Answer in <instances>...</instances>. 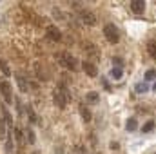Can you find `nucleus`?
I'll return each mask as SVG.
<instances>
[{"label": "nucleus", "mask_w": 156, "mask_h": 154, "mask_svg": "<svg viewBox=\"0 0 156 154\" xmlns=\"http://www.w3.org/2000/svg\"><path fill=\"white\" fill-rule=\"evenodd\" d=\"M82 69H83V73H85L89 78L98 76V67H96V64H94V62L83 60V62H82Z\"/></svg>", "instance_id": "39448f33"}, {"label": "nucleus", "mask_w": 156, "mask_h": 154, "mask_svg": "<svg viewBox=\"0 0 156 154\" xmlns=\"http://www.w3.org/2000/svg\"><path fill=\"white\" fill-rule=\"evenodd\" d=\"M45 37L51 40V42H60L62 40V33L56 26H47L45 27Z\"/></svg>", "instance_id": "423d86ee"}, {"label": "nucleus", "mask_w": 156, "mask_h": 154, "mask_svg": "<svg viewBox=\"0 0 156 154\" xmlns=\"http://www.w3.org/2000/svg\"><path fill=\"white\" fill-rule=\"evenodd\" d=\"M16 83H18V87H20V93H27V91H29V85H27L26 78L16 76Z\"/></svg>", "instance_id": "dca6fc26"}, {"label": "nucleus", "mask_w": 156, "mask_h": 154, "mask_svg": "<svg viewBox=\"0 0 156 154\" xmlns=\"http://www.w3.org/2000/svg\"><path fill=\"white\" fill-rule=\"evenodd\" d=\"M13 134H15L16 143H18V145H22V143H24V131H22V129H18V127H15V129H13Z\"/></svg>", "instance_id": "2eb2a0df"}, {"label": "nucleus", "mask_w": 156, "mask_h": 154, "mask_svg": "<svg viewBox=\"0 0 156 154\" xmlns=\"http://www.w3.org/2000/svg\"><path fill=\"white\" fill-rule=\"evenodd\" d=\"M147 53H149V56L156 60V40H149L147 42Z\"/></svg>", "instance_id": "ddd939ff"}, {"label": "nucleus", "mask_w": 156, "mask_h": 154, "mask_svg": "<svg viewBox=\"0 0 156 154\" xmlns=\"http://www.w3.org/2000/svg\"><path fill=\"white\" fill-rule=\"evenodd\" d=\"M153 129H154V121H147V123L142 127V132H145V134H147V132H151Z\"/></svg>", "instance_id": "393cba45"}, {"label": "nucleus", "mask_w": 156, "mask_h": 154, "mask_svg": "<svg viewBox=\"0 0 156 154\" xmlns=\"http://www.w3.org/2000/svg\"><path fill=\"white\" fill-rule=\"evenodd\" d=\"M136 129H138V121H136L134 118H129V120H127V123H125V131L133 132V131H136Z\"/></svg>", "instance_id": "f3484780"}, {"label": "nucleus", "mask_w": 156, "mask_h": 154, "mask_svg": "<svg viewBox=\"0 0 156 154\" xmlns=\"http://www.w3.org/2000/svg\"><path fill=\"white\" fill-rule=\"evenodd\" d=\"M147 91H149V83H147V82H140V83L134 85V93L144 94V93H147Z\"/></svg>", "instance_id": "4468645a"}, {"label": "nucleus", "mask_w": 156, "mask_h": 154, "mask_svg": "<svg viewBox=\"0 0 156 154\" xmlns=\"http://www.w3.org/2000/svg\"><path fill=\"white\" fill-rule=\"evenodd\" d=\"M0 93H2V96L5 100V103H11L13 102V87H11V83L7 80H2L0 82Z\"/></svg>", "instance_id": "20e7f679"}, {"label": "nucleus", "mask_w": 156, "mask_h": 154, "mask_svg": "<svg viewBox=\"0 0 156 154\" xmlns=\"http://www.w3.org/2000/svg\"><path fill=\"white\" fill-rule=\"evenodd\" d=\"M154 78H156V71L154 69H147V71H145V82H147V83H149L151 80H154Z\"/></svg>", "instance_id": "b1692460"}, {"label": "nucleus", "mask_w": 156, "mask_h": 154, "mask_svg": "<svg viewBox=\"0 0 156 154\" xmlns=\"http://www.w3.org/2000/svg\"><path fill=\"white\" fill-rule=\"evenodd\" d=\"M144 9H145V2H144V0H133V2H131V11H133V13L142 15Z\"/></svg>", "instance_id": "6e6552de"}, {"label": "nucleus", "mask_w": 156, "mask_h": 154, "mask_svg": "<svg viewBox=\"0 0 156 154\" xmlns=\"http://www.w3.org/2000/svg\"><path fill=\"white\" fill-rule=\"evenodd\" d=\"M153 91H156V82H154V85H153Z\"/></svg>", "instance_id": "c85d7f7f"}, {"label": "nucleus", "mask_w": 156, "mask_h": 154, "mask_svg": "<svg viewBox=\"0 0 156 154\" xmlns=\"http://www.w3.org/2000/svg\"><path fill=\"white\" fill-rule=\"evenodd\" d=\"M27 116H29L31 123H37V114H35V111H33L31 107H27Z\"/></svg>", "instance_id": "a878e982"}, {"label": "nucleus", "mask_w": 156, "mask_h": 154, "mask_svg": "<svg viewBox=\"0 0 156 154\" xmlns=\"http://www.w3.org/2000/svg\"><path fill=\"white\" fill-rule=\"evenodd\" d=\"M0 71L4 73V76H5V78L11 76V69H9V65H7V64L2 60V58H0Z\"/></svg>", "instance_id": "a211bd4d"}, {"label": "nucleus", "mask_w": 156, "mask_h": 154, "mask_svg": "<svg viewBox=\"0 0 156 154\" xmlns=\"http://www.w3.org/2000/svg\"><path fill=\"white\" fill-rule=\"evenodd\" d=\"M104 37L107 38L109 44H118V40H120V31H118V27L115 24H105V26H104Z\"/></svg>", "instance_id": "7ed1b4c3"}, {"label": "nucleus", "mask_w": 156, "mask_h": 154, "mask_svg": "<svg viewBox=\"0 0 156 154\" xmlns=\"http://www.w3.org/2000/svg\"><path fill=\"white\" fill-rule=\"evenodd\" d=\"M24 136H26V142H27V143H35V132H33L31 129H26Z\"/></svg>", "instance_id": "6ab92c4d"}, {"label": "nucleus", "mask_w": 156, "mask_h": 154, "mask_svg": "<svg viewBox=\"0 0 156 154\" xmlns=\"http://www.w3.org/2000/svg\"><path fill=\"white\" fill-rule=\"evenodd\" d=\"M5 152H13V138H11V134H7V138H5Z\"/></svg>", "instance_id": "4be33fe9"}, {"label": "nucleus", "mask_w": 156, "mask_h": 154, "mask_svg": "<svg viewBox=\"0 0 156 154\" xmlns=\"http://www.w3.org/2000/svg\"><path fill=\"white\" fill-rule=\"evenodd\" d=\"M113 64H115V67H120V69H122V67H123V58L115 56V58H113Z\"/></svg>", "instance_id": "bb28decb"}, {"label": "nucleus", "mask_w": 156, "mask_h": 154, "mask_svg": "<svg viewBox=\"0 0 156 154\" xmlns=\"http://www.w3.org/2000/svg\"><path fill=\"white\" fill-rule=\"evenodd\" d=\"M122 76H123V69H120V67H113V71H111V78L120 80Z\"/></svg>", "instance_id": "aec40b11"}, {"label": "nucleus", "mask_w": 156, "mask_h": 154, "mask_svg": "<svg viewBox=\"0 0 156 154\" xmlns=\"http://www.w3.org/2000/svg\"><path fill=\"white\" fill-rule=\"evenodd\" d=\"M56 58L60 60V64L66 67V69H69V71H78V67H82V62H78V58H75L73 54H69V53H60V54H56Z\"/></svg>", "instance_id": "f03ea898"}, {"label": "nucleus", "mask_w": 156, "mask_h": 154, "mask_svg": "<svg viewBox=\"0 0 156 154\" xmlns=\"http://www.w3.org/2000/svg\"><path fill=\"white\" fill-rule=\"evenodd\" d=\"M85 100H87L89 103H93V105H94V103H98V102H100V94H98V93H94V91H89V93L85 94Z\"/></svg>", "instance_id": "f8f14e48"}, {"label": "nucleus", "mask_w": 156, "mask_h": 154, "mask_svg": "<svg viewBox=\"0 0 156 154\" xmlns=\"http://www.w3.org/2000/svg\"><path fill=\"white\" fill-rule=\"evenodd\" d=\"M5 125H7V123L0 120V138H2V140H5V138H7V129H5Z\"/></svg>", "instance_id": "5701e85b"}, {"label": "nucleus", "mask_w": 156, "mask_h": 154, "mask_svg": "<svg viewBox=\"0 0 156 154\" xmlns=\"http://www.w3.org/2000/svg\"><path fill=\"white\" fill-rule=\"evenodd\" d=\"M35 154H38V152H35Z\"/></svg>", "instance_id": "c756f323"}, {"label": "nucleus", "mask_w": 156, "mask_h": 154, "mask_svg": "<svg viewBox=\"0 0 156 154\" xmlns=\"http://www.w3.org/2000/svg\"><path fill=\"white\" fill-rule=\"evenodd\" d=\"M80 116H82V120H83L85 123H89L91 118H93L91 111H89V107H85V105H80Z\"/></svg>", "instance_id": "9b49d317"}, {"label": "nucleus", "mask_w": 156, "mask_h": 154, "mask_svg": "<svg viewBox=\"0 0 156 154\" xmlns=\"http://www.w3.org/2000/svg\"><path fill=\"white\" fill-rule=\"evenodd\" d=\"M69 100H71L69 89H67L64 83H60V85L55 89V93H53V102H55V105H56L58 109H66V105L69 103Z\"/></svg>", "instance_id": "f257e3e1"}, {"label": "nucleus", "mask_w": 156, "mask_h": 154, "mask_svg": "<svg viewBox=\"0 0 156 154\" xmlns=\"http://www.w3.org/2000/svg\"><path fill=\"white\" fill-rule=\"evenodd\" d=\"M80 18H82V22H83L85 26H94V24H96V16H94V13L87 11V9H83V11L80 13Z\"/></svg>", "instance_id": "0eeeda50"}, {"label": "nucleus", "mask_w": 156, "mask_h": 154, "mask_svg": "<svg viewBox=\"0 0 156 154\" xmlns=\"http://www.w3.org/2000/svg\"><path fill=\"white\" fill-rule=\"evenodd\" d=\"M102 85H104L105 89H109V83H107V80H102Z\"/></svg>", "instance_id": "cd10ccee"}, {"label": "nucleus", "mask_w": 156, "mask_h": 154, "mask_svg": "<svg viewBox=\"0 0 156 154\" xmlns=\"http://www.w3.org/2000/svg\"><path fill=\"white\" fill-rule=\"evenodd\" d=\"M2 114H4V121L11 127V125H13V118H11V114L7 113V109H5V107H2Z\"/></svg>", "instance_id": "412c9836"}, {"label": "nucleus", "mask_w": 156, "mask_h": 154, "mask_svg": "<svg viewBox=\"0 0 156 154\" xmlns=\"http://www.w3.org/2000/svg\"><path fill=\"white\" fill-rule=\"evenodd\" d=\"M83 51L89 54V62H91V56L93 58H98V49H96V45H93V44H83Z\"/></svg>", "instance_id": "1a4fd4ad"}, {"label": "nucleus", "mask_w": 156, "mask_h": 154, "mask_svg": "<svg viewBox=\"0 0 156 154\" xmlns=\"http://www.w3.org/2000/svg\"><path fill=\"white\" fill-rule=\"evenodd\" d=\"M33 67H35V75H37V78H38L40 82H45V80H47V75L44 73V69H42V64H40V62H37Z\"/></svg>", "instance_id": "9d476101"}]
</instances>
